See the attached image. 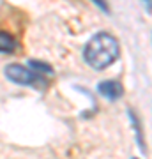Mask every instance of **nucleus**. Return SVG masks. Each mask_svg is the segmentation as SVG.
Here are the masks:
<instances>
[{
    "instance_id": "1",
    "label": "nucleus",
    "mask_w": 152,
    "mask_h": 159,
    "mask_svg": "<svg viewBox=\"0 0 152 159\" xmlns=\"http://www.w3.org/2000/svg\"><path fill=\"white\" fill-rule=\"evenodd\" d=\"M85 62L94 69H106L118 57V43L112 34L101 32L87 43L83 50Z\"/></svg>"
},
{
    "instance_id": "5",
    "label": "nucleus",
    "mask_w": 152,
    "mask_h": 159,
    "mask_svg": "<svg viewBox=\"0 0 152 159\" xmlns=\"http://www.w3.org/2000/svg\"><path fill=\"white\" fill-rule=\"evenodd\" d=\"M28 69H32L39 76H44V74L46 76H53V67L44 62H41V60H28Z\"/></svg>"
},
{
    "instance_id": "2",
    "label": "nucleus",
    "mask_w": 152,
    "mask_h": 159,
    "mask_svg": "<svg viewBox=\"0 0 152 159\" xmlns=\"http://www.w3.org/2000/svg\"><path fill=\"white\" fill-rule=\"evenodd\" d=\"M4 74L6 78L16 85H27V87H37V89H44L46 80L44 76L35 74L32 69L20 66V64H7L4 67Z\"/></svg>"
},
{
    "instance_id": "4",
    "label": "nucleus",
    "mask_w": 152,
    "mask_h": 159,
    "mask_svg": "<svg viewBox=\"0 0 152 159\" xmlns=\"http://www.w3.org/2000/svg\"><path fill=\"white\" fill-rule=\"evenodd\" d=\"M18 50V41L6 30H0V53H14Z\"/></svg>"
},
{
    "instance_id": "3",
    "label": "nucleus",
    "mask_w": 152,
    "mask_h": 159,
    "mask_svg": "<svg viewBox=\"0 0 152 159\" xmlns=\"http://www.w3.org/2000/svg\"><path fill=\"white\" fill-rule=\"evenodd\" d=\"M97 92H99L103 97L110 99V101H115V99H118V97H122L124 89H122V85H120V81L106 80V81H101V83L97 85Z\"/></svg>"
}]
</instances>
